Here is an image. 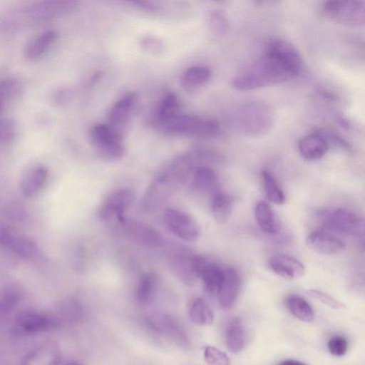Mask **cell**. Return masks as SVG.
<instances>
[{"instance_id":"obj_13","label":"cell","mask_w":365,"mask_h":365,"mask_svg":"<svg viewBox=\"0 0 365 365\" xmlns=\"http://www.w3.org/2000/svg\"><path fill=\"white\" fill-rule=\"evenodd\" d=\"M325 225L331 230L351 236H362L364 231L363 220L354 212L344 208L331 212L326 218Z\"/></svg>"},{"instance_id":"obj_5","label":"cell","mask_w":365,"mask_h":365,"mask_svg":"<svg viewBox=\"0 0 365 365\" xmlns=\"http://www.w3.org/2000/svg\"><path fill=\"white\" fill-rule=\"evenodd\" d=\"M91 142L99 157L107 162H115L125 155L122 136L108 124H98L91 130Z\"/></svg>"},{"instance_id":"obj_23","label":"cell","mask_w":365,"mask_h":365,"mask_svg":"<svg viewBox=\"0 0 365 365\" xmlns=\"http://www.w3.org/2000/svg\"><path fill=\"white\" fill-rule=\"evenodd\" d=\"M225 344L232 353H239L245 348L246 331L240 318L234 317L228 322L225 329Z\"/></svg>"},{"instance_id":"obj_24","label":"cell","mask_w":365,"mask_h":365,"mask_svg":"<svg viewBox=\"0 0 365 365\" xmlns=\"http://www.w3.org/2000/svg\"><path fill=\"white\" fill-rule=\"evenodd\" d=\"M56 316L61 322L78 324L84 318V310L77 299L68 297L58 303Z\"/></svg>"},{"instance_id":"obj_29","label":"cell","mask_w":365,"mask_h":365,"mask_svg":"<svg viewBox=\"0 0 365 365\" xmlns=\"http://www.w3.org/2000/svg\"><path fill=\"white\" fill-rule=\"evenodd\" d=\"M285 306L296 318L305 322H312L314 319V311L310 304L303 297L290 294L285 299Z\"/></svg>"},{"instance_id":"obj_16","label":"cell","mask_w":365,"mask_h":365,"mask_svg":"<svg viewBox=\"0 0 365 365\" xmlns=\"http://www.w3.org/2000/svg\"><path fill=\"white\" fill-rule=\"evenodd\" d=\"M76 4L73 1H44L28 6L24 12L34 20L44 21L70 12L75 8Z\"/></svg>"},{"instance_id":"obj_14","label":"cell","mask_w":365,"mask_h":365,"mask_svg":"<svg viewBox=\"0 0 365 365\" xmlns=\"http://www.w3.org/2000/svg\"><path fill=\"white\" fill-rule=\"evenodd\" d=\"M0 245L26 259H34L38 254L33 240L7 227H0Z\"/></svg>"},{"instance_id":"obj_15","label":"cell","mask_w":365,"mask_h":365,"mask_svg":"<svg viewBox=\"0 0 365 365\" xmlns=\"http://www.w3.org/2000/svg\"><path fill=\"white\" fill-rule=\"evenodd\" d=\"M307 247L314 252L335 255L346 250V243L341 239L324 230L311 232L306 239Z\"/></svg>"},{"instance_id":"obj_33","label":"cell","mask_w":365,"mask_h":365,"mask_svg":"<svg viewBox=\"0 0 365 365\" xmlns=\"http://www.w3.org/2000/svg\"><path fill=\"white\" fill-rule=\"evenodd\" d=\"M156 287V277L149 272L143 274L137 285L135 299L138 304L146 305L153 297Z\"/></svg>"},{"instance_id":"obj_36","label":"cell","mask_w":365,"mask_h":365,"mask_svg":"<svg viewBox=\"0 0 365 365\" xmlns=\"http://www.w3.org/2000/svg\"><path fill=\"white\" fill-rule=\"evenodd\" d=\"M179 102L173 93L167 94L160 101L157 111L159 123L167 121L178 115Z\"/></svg>"},{"instance_id":"obj_39","label":"cell","mask_w":365,"mask_h":365,"mask_svg":"<svg viewBox=\"0 0 365 365\" xmlns=\"http://www.w3.org/2000/svg\"><path fill=\"white\" fill-rule=\"evenodd\" d=\"M327 347L331 355L341 356L347 351L348 342L344 336L336 335L329 339Z\"/></svg>"},{"instance_id":"obj_3","label":"cell","mask_w":365,"mask_h":365,"mask_svg":"<svg viewBox=\"0 0 365 365\" xmlns=\"http://www.w3.org/2000/svg\"><path fill=\"white\" fill-rule=\"evenodd\" d=\"M159 124L167 134L175 136L207 138L217 135L220 130L216 121L190 115L178 114Z\"/></svg>"},{"instance_id":"obj_4","label":"cell","mask_w":365,"mask_h":365,"mask_svg":"<svg viewBox=\"0 0 365 365\" xmlns=\"http://www.w3.org/2000/svg\"><path fill=\"white\" fill-rule=\"evenodd\" d=\"M272 114L264 104L252 103L240 108L234 115V124L245 134L257 135L267 132L272 125Z\"/></svg>"},{"instance_id":"obj_43","label":"cell","mask_w":365,"mask_h":365,"mask_svg":"<svg viewBox=\"0 0 365 365\" xmlns=\"http://www.w3.org/2000/svg\"><path fill=\"white\" fill-rule=\"evenodd\" d=\"M211 24L213 28L217 31H222L225 28V24L220 14H213L211 17Z\"/></svg>"},{"instance_id":"obj_22","label":"cell","mask_w":365,"mask_h":365,"mask_svg":"<svg viewBox=\"0 0 365 365\" xmlns=\"http://www.w3.org/2000/svg\"><path fill=\"white\" fill-rule=\"evenodd\" d=\"M298 147L305 159L314 160L324 155L329 149V144L321 133H315L301 138Z\"/></svg>"},{"instance_id":"obj_12","label":"cell","mask_w":365,"mask_h":365,"mask_svg":"<svg viewBox=\"0 0 365 365\" xmlns=\"http://www.w3.org/2000/svg\"><path fill=\"white\" fill-rule=\"evenodd\" d=\"M134 199L135 194L129 188H119L111 192L99 210L100 219L106 222L115 220L119 222Z\"/></svg>"},{"instance_id":"obj_31","label":"cell","mask_w":365,"mask_h":365,"mask_svg":"<svg viewBox=\"0 0 365 365\" xmlns=\"http://www.w3.org/2000/svg\"><path fill=\"white\" fill-rule=\"evenodd\" d=\"M211 211L214 219L220 224L226 222L232 212L231 198L225 192L217 191L212 195Z\"/></svg>"},{"instance_id":"obj_2","label":"cell","mask_w":365,"mask_h":365,"mask_svg":"<svg viewBox=\"0 0 365 365\" xmlns=\"http://www.w3.org/2000/svg\"><path fill=\"white\" fill-rule=\"evenodd\" d=\"M194 155L173 160L153 180L145 192L140 207L145 213L159 210L189 178L195 169Z\"/></svg>"},{"instance_id":"obj_21","label":"cell","mask_w":365,"mask_h":365,"mask_svg":"<svg viewBox=\"0 0 365 365\" xmlns=\"http://www.w3.org/2000/svg\"><path fill=\"white\" fill-rule=\"evenodd\" d=\"M135 97L128 94L118 101L111 108L108 118L109 125L118 134L123 136L125 126L134 104Z\"/></svg>"},{"instance_id":"obj_9","label":"cell","mask_w":365,"mask_h":365,"mask_svg":"<svg viewBox=\"0 0 365 365\" xmlns=\"http://www.w3.org/2000/svg\"><path fill=\"white\" fill-rule=\"evenodd\" d=\"M148 329L155 334L170 339L183 347H187L189 340L186 331L173 317L163 313L148 315L144 319Z\"/></svg>"},{"instance_id":"obj_37","label":"cell","mask_w":365,"mask_h":365,"mask_svg":"<svg viewBox=\"0 0 365 365\" xmlns=\"http://www.w3.org/2000/svg\"><path fill=\"white\" fill-rule=\"evenodd\" d=\"M204 359L209 365H230V361L225 353L219 349L207 346L204 349Z\"/></svg>"},{"instance_id":"obj_44","label":"cell","mask_w":365,"mask_h":365,"mask_svg":"<svg viewBox=\"0 0 365 365\" xmlns=\"http://www.w3.org/2000/svg\"><path fill=\"white\" fill-rule=\"evenodd\" d=\"M277 365H307L302 361L294 359H286L278 363Z\"/></svg>"},{"instance_id":"obj_40","label":"cell","mask_w":365,"mask_h":365,"mask_svg":"<svg viewBox=\"0 0 365 365\" xmlns=\"http://www.w3.org/2000/svg\"><path fill=\"white\" fill-rule=\"evenodd\" d=\"M307 294L332 309H339L345 307V305L342 302L320 290L311 289L307 291Z\"/></svg>"},{"instance_id":"obj_26","label":"cell","mask_w":365,"mask_h":365,"mask_svg":"<svg viewBox=\"0 0 365 365\" xmlns=\"http://www.w3.org/2000/svg\"><path fill=\"white\" fill-rule=\"evenodd\" d=\"M192 174V183L197 190L212 195L217 192V176L211 168L206 165L197 166Z\"/></svg>"},{"instance_id":"obj_10","label":"cell","mask_w":365,"mask_h":365,"mask_svg":"<svg viewBox=\"0 0 365 365\" xmlns=\"http://www.w3.org/2000/svg\"><path fill=\"white\" fill-rule=\"evenodd\" d=\"M124 234L133 241L148 247H159L163 235L150 225L135 218L123 217L119 222Z\"/></svg>"},{"instance_id":"obj_32","label":"cell","mask_w":365,"mask_h":365,"mask_svg":"<svg viewBox=\"0 0 365 365\" xmlns=\"http://www.w3.org/2000/svg\"><path fill=\"white\" fill-rule=\"evenodd\" d=\"M210 76L211 71L208 67L202 66L190 67L182 77V86L186 91H192L197 86L206 83Z\"/></svg>"},{"instance_id":"obj_20","label":"cell","mask_w":365,"mask_h":365,"mask_svg":"<svg viewBox=\"0 0 365 365\" xmlns=\"http://www.w3.org/2000/svg\"><path fill=\"white\" fill-rule=\"evenodd\" d=\"M61 351L53 341H46L30 352L24 359L22 365H58Z\"/></svg>"},{"instance_id":"obj_45","label":"cell","mask_w":365,"mask_h":365,"mask_svg":"<svg viewBox=\"0 0 365 365\" xmlns=\"http://www.w3.org/2000/svg\"><path fill=\"white\" fill-rule=\"evenodd\" d=\"M63 365H81V364L75 361H68L66 362Z\"/></svg>"},{"instance_id":"obj_11","label":"cell","mask_w":365,"mask_h":365,"mask_svg":"<svg viewBox=\"0 0 365 365\" xmlns=\"http://www.w3.org/2000/svg\"><path fill=\"white\" fill-rule=\"evenodd\" d=\"M164 220L170 232L186 241H194L200 235L197 222L188 214L176 208L170 207L164 212Z\"/></svg>"},{"instance_id":"obj_17","label":"cell","mask_w":365,"mask_h":365,"mask_svg":"<svg viewBox=\"0 0 365 365\" xmlns=\"http://www.w3.org/2000/svg\"><path fill=\"white\" fill-rule=\"evenodd\" d=\"M224 276L217 294L219 305L222 309H230L235 303L240 294L241 278L238 271L232 267L223 269Z\"/></svg>"},{"instance_id":"obj_35","label":"cell","mask_w":365,"mask_h":365,"mask_svg":"<svg viewBox=\"0 0 365 365\" xmlns=\"http://www.w3.org/2000/svg\"><path fill=\"white\" fill-rule=\"evenodd\" d=\"M21 299V292L16 286L10 285L0 291V317L12 311Z\"/></svg>"},{"instance_id":"obj_8","label":"cell","mask_w":365,"mask_h":365,"mask_svg":"<svg viewBox=\"0 0 365 365\" xmlns=\"http://www.w3.org/2000/svg\"><path fill=\"white\" fill-rule=\"evenodd\" d=\"M61 323L54 314L27 309L16 317L14 331L18 334H34L56 329Z\"/></svg>"},{"instance_id":"obj_34","label":"cell","mask_w":365,"mask_h":365,"mask_svg":"<svg viewBox=\"0 0 365 365\" xmlns=\"http://www.w3.org/2000/svg\"><path fill=\"white\" fill-rule=\"evenodd\" d=\"M262 179L267 198L274 204H283L285 195L273 175L267 170H263Z\"/></svg>"},{"instance_id":"obj_25","label":"cell","mask_w":365,"mask_h":365,"mask_svg":"<svg viewBox=\"0 0 365 365\" xmlns=\"http://www.w3.org/2000/svg\"><path fill=\"white\" fill-rule=\"evenodd\" d=\"M48 175L46 168L37 165L30 169L21 180V191L25 196L31 197L37 193L46 182Z\"/></svg>"},{"instance_id":"obj_27","label":"cell","mask_w":365,"mask_h":365,"mask_svg":"<svg viewBox=\"0 0 365 365\" xmlns=\"http://www.w3.org/2000/svg\"><path fill=\"white\" fill-rule=\"evenodd\" d=\"M255 216L261 230L268 235L278 232L279 225L272 208L265 201L257 202L255 207Z\"/></svg>"},{"instance_id":"obj_41","label":"cell","mask_w":365,"mask_h":365,"mask_svg":"<svg viewBox=\"0 0 365 365\" xmlns=\"http://www.w3.org/2000/svg\"><path fill=\"white\" fill-rule=\"evenodd\" d=\"M16 132V126L11 119L0 120V142H9L11 140Z\"/></svg>"},{"instance_id":"obj_28","label":"cell","mask_w":365,"mask_h":365,"mask_svg":"<svg viewBox=\"0 0 365 365\" xmlns=\"http://www.w3.org/2000/svg\"><path fill=\"white\" fill-rule=\"evenodd\" d=\"M57 38V33L54 31H45L31 40L26 48V56L29 58H36L41 56L53 45Z\"/></svg>"},{"instance_id":"obj_42","label":"cell","mask_w":365,"mask_h":365,"mask_svg":"<svg viewBox=\"0 0 365 365\" xmlns=\"http://www.w3.org/2000/svg\"><path fill=\"white\" fill-rule=\"evenodd\" d=\"M143 46L151 52L158 53L163 50V46L160 41L153 37H148L143 39Z\"/></svg>"},{"instance_id":"obj_30","label":"cell","mask_w":365,"mask_h":365,"mask_svg":"<svg viewBox=\"0 0 365 365\" xmlns=\"http://www.w3.org/2000/svg\"><path fill=\"white\" fill-rule=\"evenodd\" d=\"M190 320L200 326H209L214 321V314L207 302L202 297L195 298L189 307Z\"/></svg>"},{"instance_id":"obj_6","label":"cell","mask_w":365,"mask_h":365,"mask_svg":"<svg viewBox=\"0 0 365 365\" xmlns=\"http://www.w3.org/2000/svg\"><path fill=\"white\" fill-rule=\"evenodd\" d=\"M196 255L183 245H174L167 254L170 269L185 284L194 285L199 279L195 268Z\"/></svg>"},{"instance_id":"obj_7","label":"cell","mask_w":365,"mask_h":365,"mask_svg":"<svg viewBox=\"0 0 365 365\" xmlns=\"http://www.w3.org/2000/svg\"><path fill=\"white\" fill-rule=\"evenodd\" d=\"M323 12L331 21L348 26L364 23L365 3L364 1L333 0L326 1Z\"/></svg>"},{"instance_id":"obj_19","label":"cell","mask_w":365,"mask_h":365,"mask_svg":"<svg viewBox=\"0 0 365 365\" xmlns=\"http://www.w3.org/2000/svg\"><path fill=\"white\" fill-rule=\"evenodd\" d=\"M267 266L276 274L287 279H298L305 273L303 264L286 254L272 255L267 261Z\"/></svg>"},{"instance_id":"obj_18","label":"cell","mask_w":365,"mask_h":365,"mask_svg":"<svg viewBox=\"0 0 365 365\" xmlns=\"http://www.w3.org/2000/svg\"><path fill=\"white\" fill-rule=\"evenodd\" d=\"M195 268L198 277L202 279L206 291L216 296L222 282L223 269L199 255L195 257Z\"/></svg>"},{"instance_id":"obj_1","label":"cell","mask_w":365,"mask_h":365,"mask_svg":"<svg viewBox=\"0 0 365 365\" xmlns=\"http://www.w3.org/2000/svg\"><path fill=\"white\" fill-rule=\"evenodd\" d=\"M302 66L299 53L290 43L274 39L267 46L264 53L233 80L240 91H249L284 83L298 75Z\"/></svg>"},{"instance_id":"obj_38","label":"cell","mask_w":365,"mask_h":365,"mask_svg":"<svg viewBox=\"0 0 365 365\" xmlns=\"http://www.w3.org/2000/svg\"><path fill=\"white\" fill-rule=\"evenodd\" d=\"M18 90L19 83L16 79L8 78L0 81V113L4 103L14 96Z\"/></svg>"}]
</instances>
